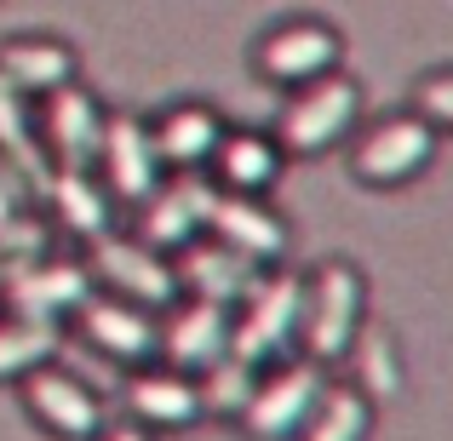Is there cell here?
<instances>
[{
  "label": "cell",
  "mask_w": 453,
  "mask_h": 441,
  "mask_svg": "<svg viewBox=\"0 0 453 441\" xmlns=\"http://www.w3.org/2000/svg\"><path fill=\"white\" fill-rule=\"evenodd\" d=\"M92 293V270L81 253H41L23 258V264L0 270V298L6 309H29V316H75V304Z\"/></svg>",
  "instance_id": "8fae6325"
},
{
  "label": "cell",
  "mask_w": 453,
  "mask_h": 441,
  "mask_svg": "<svg viewBox=\"0 0 453 441\" xmlns=\"http://www.w3.org/2000/svg\"><path fill=\"white\" fill-rule=\"evenodd\" d=\"M98 184L110 189V201L121 212H133L138 201H150L155 189L166 184V166L155 155V138H150V121L144 115H127V110H110V126H104V144H98Z\"/></svg>",
  "instance_id": "30bf717a"
},
{
  "label": "cell",
  "mask_w": 453,
  "mask_h": 441,
  "mask_svg": "<svg viewBox=\"0 0 453 441\" xmlns=\"http://www.w3.org/2000/svg\"><path fill=\"white\" fill-rule=\"evenodd\" d=\"M207 235L235 253H247L253 264H281L293 247V230L265 195H230V189H212V207H207Z\"/></svg>",
  "instance_id": "9a60e30c"
},
{
  "label": "cell",
  "mask_w": 453,
  "mask_h": 441,
  "mask_svg": "<svg viewBox=\"0 0 453 441\" xmlns=\"http://www.w3.org/2000/svg\"><path fill=\"white\" fill-rule=\"evenodd\" d=\"M58 350H64V321L29 316V309L0 316V384H23L35 367L58 361Z\"/></svg>",
  "instance_id": "44dd1931"
},
{
  "label": "cell",
  "mask_w": 453,
  "mask_h": 441,
  "mask_svg": "<svg viewBox=\"0 0 453 441\" xmlns=\"http://www.w3.org/2000/svg\"><path fill=\"white\" fill-rule=\"evenodd\" d=\"M41 201H46V218L64 235H75L81 247L110 235V230H121V218H127L110 201V189L98 184V172H52L41 184Z\"/></svg>",
  "instance_id": "ffe728a7"
},
{
  "label": "cell",
  "mask_w": 453,
  "mask_h": 441,
  "mask_svg": "<svg viewBox=\"0 0 453 441\" xmlns=\"http://www.w3.org/2000/svg\"><path fill=\"white\" fill-rule=\"evenodd\" d=\"M23 407L46 424L58 441H98L104 436V396L81 373L46 361L23 378Z\"/></svg>",
  "instance_id": "7c38bea8"
},
{
  "label": "cell",
  "mask_w": 453,
  "mask_h": 441,
  "mask_svg": "<svg viewBox=\"0 0 453 441\" xmlns=\"http://www.w3.org/2000/svg\"><path fill=\"white\" fill-rule=\"evenodd\" d=\"M367 430H373V396L356 390L350 378H344V384L327 378V390L316 396L299 441H367Z\"/></svg>",
  "instance_id": "7402d4cb"
},
{
  "label": "cell",
  "mask_w": 453,
  "mask_h": 441,
  "mask_svg": "<svg viewBox=\"0 0 453 441\" xmlns=\"http://www.w3.org/2000/svg\"><path fill=\"white\" fill-rule=\"evenodd\" d=\"M281 172H288V149L276 144V133H258V126H230L207 166V178L230 195H270Z\"/></svg>",
  "instance_id": "ac0fdd59"
},
{
  "label": "cell",
  "mask_w": 453,
  "mask_h": 441,
  "mask_svg": "<svg viewBox=\"0 0 453 441\" xmlns=\"http://www.w3.org/2000/svg\"><path fill=\"white\" fill-rule=\"evenodd\" d=\"M258 373H265V367L242 361V355H219V361L196 378V384H201V407H207L212 419H242V407L253 401Z\"/></svg>",
  "instance_id": "d4e9b609"
},
{
  "label": "cell",
  "mask_w": 453,
  "mask_h": 441,
  "mask_svg": "<svg viewBox=\"0 0 453 441\" xmlns=\"http://www.w3.org/2000/svg\"><path fill=\"white\" fill-rule=\"evenodd\" d=\"M224 133H230V121H224L212 103H201V98L166 103V110L150 121V138H155V155H161L166 178L207 172L212 155H219V144H224Z\"/></svg>",
  "instance_id": "2e32d148"
},
{
  "label": "cell",
  "mask_w": 453,
  "mask_h": 441,
  "mask_svg": "<svg viewBox=\"0 0 453 441\" xmlns=\"http://www.w3.org/2000/svg\"><path fill=\"white\" fill-rule=\"evenodd\" d=\"M29 201H35V184L6 161V155H0V218H6V212H18V207H29Z\"/></svg>",
  "instance_id": "83f0119b"
},
{
  "label": "cell",
  "mask_w": 453,
  "mask_h": 441,
  "mask_svg": "<svg viewBox=\"0 0 453 441\" xmlns=\"http://www.w3.org/2000/svg\"><path fill=\"white\" fill-rule=\"evenodd\" d=\"M299 321H304V276L288 264L265 270L258 287L230 309V355L253 367L288 361V350L299 344Z\"/></svg>",
  "instance_id": "3957f363"
},
{
  "label": "cell",
  "mask_w": 453,
  "mask_h": 441,
  "mask_svg": "<svg viewBox=\"0 0 453 441\" xmlns=\"http://www.w3.org/2000/svg\"><path fill=\"white\" fill-rule=\"evenodd\" d=\"M98 441H155V436L144 430V424H115V430H104Z\"/></svg>",
  "instance_id": "f1b7e54d"
},
{
  "label": "cell",
  "mask_w": 453,
  "mask_h": 441,
  "mask_svg": "<svg viewBox=\"0 0 453 441\" xmlns=\"http://www.w3.org/2000/svg\"><path fill=\"white\" fill-rule=\"evenodd\" d=\"M362 121V80H350L344 69L310 80V87H293L281 98L276 115V144L288 149V161H316V155H333L344 138Z\"/></svg>",
  "instance_id": "7a4b0ae2"
},
{
  "label": "cell",
  "mask_w": 453,
  "mask_h": 441,
  "mask_svg": "<svg viewBox=\"0 0 453 441\" xmlns=\"http://www.w3.org/2000/svg\"><path fill=\"white\" fill-rule=\"evenodd\" d=\"M75 75H81V52L69 41H58V34H12V41H0V80L18 87L29 103L52 98Z\"/></svg>",
  "instance_id": "d6986e66"
},
{
  "label": "cell",
  "mask_w": 453,
  "mask_h": 441,
  "mask_svg": "<svg viewBox=\"0 0 453 441\" xmlns=\"http://www.w3.org/2000/svg\"><path fill=\"white\" fill-rule=\"evenodd\" d=\"M173 270H178V298H207V304H224V309H235L265 276V264H253L247 253L212 241V235H196L189 247H178Z\"/></svg>",
  "instance_id": "5bb4252c"
},
{
  "label": "cell",
  "mask_w": 453,
  "mask_h": 441,
  "mask_svg": "<svg viewBox=\"0 0 453 441\" xmlns=\"http://www.w3.org/2000/svg\"><path fill=\"white\" fill-rule=\"evenodd\" d=\"M362 327H367V276L350 258H321L304 276V321H299L304 355L321 367L344 361V350L356 344Z\"/></svg>",
  "instance_id": "6da1fadb"
},
{
  "label": "cell",
  "mask_w": 453,
  "mask_h": 441,
  "mask_svg": "<svg viewBox=\"0 0 453 441\" xmlns=\"http://www.w3.org/2000/svg\"><path fill=\"white\" fill-rule=\"evenodd\" d=\"M121 401H127V413H133V424H144V430H189L196 419H207L201 384L189 373H178V367H166V361L133 367Z\"/></svg>",
  "instance_id": "e0dca14e"
},
{
  "label": "cell",
  "mask_w": 453,
  "mask_h": 441,
  "mask_svg": "<svg viewBox=\"0 0 453 441\" xmlns=\"http://www.w3.org/2000/svg\"><path fill=\"white\" fill-rule=\"evenodd\" d=\"M0 155H6V161L35 184V195H41V184L52 178V166H46L41 138H35V110H29V98H23L18 87H6V80H0Z\"/></svg>",
  "instance_id": "603a6c76"
},
{
  "label": "cell",
  "mask_w": 453,
  "mask_h": 441,
  "mask_svg": "<svg viewBox=\"0 0 453 441\" xmlns=\"http://www.w3.org/2000/svg\"><path fill=\"white\" fill-rule=\"evenodd\" d=\"M81 258H87V270H92V287H104V293H121V298L150 304V309H166L178 298L173 253L138 241L133 230H110V235H98V241H87Z\"/></svg>",
  "instance_id": "52a82bcc"
},
{
  "label": "cell",
  "mask_w": 453,
  "mask_h": 441,
  "mask_svg": "<svg viewBox=\"0 0 453 441\" xmlns=\"http://www.w3.org/2000/svg\"><path fill=\"white\" fill-rule=\"evenodd\" d=\"M104 126H110V110H104L81 80L58 87L52 98H41V110H35V138H41V155H46L52 172H92V166H98Z\"/></svg>",
  "instance_id": "ba28073f"
},
{
  "label": "cell",
  "mask_w": 453,
  "mask_h": 441,
  "mask_svg": "<svg viewBox=\"0 0 453 441\" xmlns=\"http://www.w3.org/2000/svg\"><path fill=\"white\" fill-rule=\"evenodd\" d=\"M436 144H442V133H436L419 110L379 115L373 126H362V133H356L350 172L362 178L367 189H402V184H413V178L431 172Z\"/></svg>",
  "instance_id": "277c9868"
},
{
  "label": "cell",
  "mask_w": 453,
  "mask_h": 441,
  "mask_svg": "<svg viewBox=\"0 0 453 441\" xmlns=\"http://www.w3.org/2000/svg\"><path fill=\"white\" fill-rule=\"evenodd\" d=\"M408 110H419L436 133H453V69H431V75H419Z\"/></svg>",
  "instance_id": "4316f807"
},
{
  "label": "cell",
  "mask_w": 453,
  "mask_h": 441,
  "mask_svg": "<svg viewBox=\"0 0 453 441\" xmlns=\"http://www.w3.org/2000/svg\"><path fill=\"white\" fill-rule=\"evenodd\" d=\"M321 390H327V367L310 361V355H288V361L258 373L253 401L242 407L235 424L247 430V441H299Z\"/></svg>",
  "instance_id": "8992f818"
},
{
  "label": "cell",
  "mask_w": 453,
  "mask_h": 441,
  "mask_svg": "<svg viewBox=\"0 0 453 441\" xmlns=\"http://www.w3.org/2000/svg\"><path fill=\"white\" fill-rule=\"evenodd\" d=\"M52 235H58V224L41 218L35 201H29V207H18V212H6V218H0V270L23 264V258L52 253Z\"/></svg>",
  "instance_id": "484cf974"
},
{
  "label": "cell",
  "mask_w": 453,
  "mask_h": 441,
  "mask_svg": "<svg viewBox=\"0 0 453 441\" xmlns=\"http://www.w3.org/2000/svg\"><path fill=\"white\" fill-rule=\"evenodd\" d=\"M344 69V34L327 18H281L253 41V75L293 92Z\"/></svg>",
  "instance_id": "5b68a950"
},
{
  "label": "cell",
  "mask_w": 453,
  "mask_h": 441,
  "mask_svg": "<svg viewBox=\"0 0 453 441\" xmlns=\"http://www.w3.org/2000/svg\"><path fill=\"white\" fill-rule=\"evenodd\" d=\"M344 361H350V384L367 390L373 401H385V396H396V390H402V361H396V344H390L385 332L362 327V332H356V344L344 350Z\"/></svg>",
  "instance_id": "cb8c5ba5"
},
{
  "label": "cell",
  "mask_w": 453,
  "mask_h": 441,
  "mask_svg": "<svg viewBox=\"0 0 453 441\" xmlns=\"http://www.w3.org/2000/svg\"><path fill=\"white\" fill-rule=\"evenodd\" d=\"M69 321L81 327V338H87L92 350L110 355V361H121V367H144V361L161 355V309L133 304V298H121V293L92 287L75 304Z\"/></svg>",
  "instance_id": "9c48e42d"
},
{
  "label": "cell",
  "mask_w": 453,
  "mask_h": 441,
  "mask_svg": "<svg viewBox=\"0 0 453 441\" xmlns=\"http://www.w3.org/2000/svg\"><path fill=\"white\" fill-rule=\"evenodd\" d=\"M219 355H230V309L207 298H173L161 309V355L155 361L201 378Z\"/></svg>",
  "instance_id": "4fadbf2b"
}]
</instances>
